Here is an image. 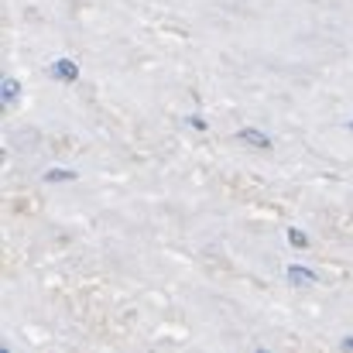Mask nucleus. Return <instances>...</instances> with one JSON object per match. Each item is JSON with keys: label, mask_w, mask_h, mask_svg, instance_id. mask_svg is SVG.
<instances>
[{"label": "nucleus", "mask_w": 353, "mask_h": 353, "mask_svg": "<svg viewBox=\"0 0 353 353\" xmlns=\"http://www.w3.org/2000/svg\"><path fill=\"white\" fill-rule=\"evenodd\" d=\"M52 76L62 79V83H76V79H79V69H76V62L59 59V62H52Z\"/></svg>", "instance_id": "1"}, {"label": "nucleus", "mask_w": 353, "mask_h": 353, "mask_svg": "<svg viewBox=\"0 0 353 353\" xmlns=\"http://www.w3.org/2000/svg\"><path fill=\"white\" fill-rule=\"evenodd\" d=\"M288 281H292V285H312L316 274H312L309 268H302V264H292V268H288Z\"/></svg>", "instance_id": "2"}, {"label": "nucleus", "mask_w": 353, "mask_h": 353, "mask_svg": "<svg viewBox=\"0 0 353 353\" xmlns=\"http://www.w3.org/2000/svg\"><path fill=\"white\" fill-rule=\"evenodd\" d=\"M17 93H21V86H17V79H3V90H0V97H3V107H14L17 103Z\"/></svg>", "instance_id": "3"}, {"label": "nucleus", "mask_w": 353, "mask_h": 353, "mask_svg": "<svg viewBox=\"0 0 353 353\" xmlns=\"http://www.w3.org/2000/svg\"><path fill=\"white\" fill-rule=\"evenodd\" d=\"M240 141H247V144H257V148H271V141H268L261 130H250V127H243V130H240Z\"/></svg>", "instance_id": "4"}, {"label": "nucleus", "mask_w": 353, "mask_h": 353, "mask_svg": "<svg viewBox=\"0 0 353 353\" xmlns=\"http://www.w3.org/2000/svg\"><path fill=\"white\" fill-rule=\"evenodd\" d=\"M45 179H48V182H72V179H76V172H62V168H55V172H48Z\"/></svg>", "instance_id": "5"}, {"label": "nucleus", "mask_w": 353, "mask_h": 353, "mask_svg": "<svg viewBox=\"0 0 353 353\" xmlns=\"http://www.w3.org/2000/svg\"><path fill=\"white\" fill-rule=\"evenodd\" d=\"M288 240H292V247H305V243H309V240H305V234H302V230H295V227L288 230Z\"/></svg>", "instance_id": "6"}, {"label": "nucleus", "mask_w": 353, "mask_h": 353, "mask_svg": "<svg viewBox=\"0 0 353 353\" xmlns=\"http://www.w3.org/2000/svg\"><path fill=\"white\" fill-rule=\"evenodd\" d=\"M343 347H347V350H353V336H350V340H347V343H343Z\"/></svg>", "instance_id": "7"}, {"label": "nucleus", "mask_w": 353, "mask_h": 353, "mask_svg": "<svg viewBox=\"0 0 353 353\" xmlns=\"http://www.w3.org/2000/svg\"><path fill=\"white\" fill-rule=\"evenodd\" d=\"M350 127H353V123H350Z\"/></svg>", "instance_id": "8"}]
</instances>
